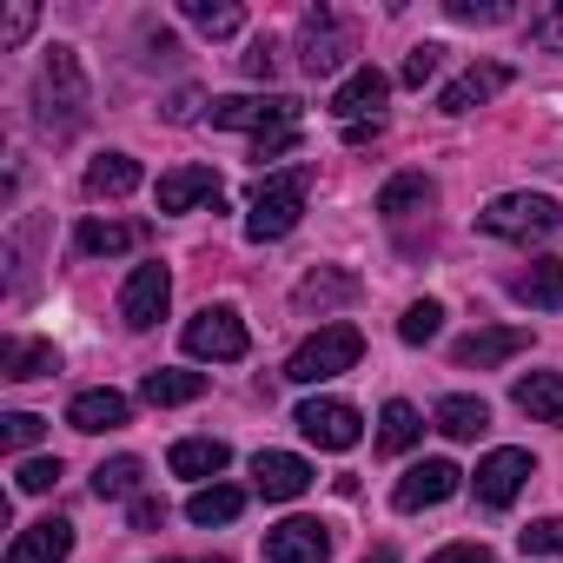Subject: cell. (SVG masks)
I'll use <instances>...</instances> for the list:
<instances>
[{"instance_id":"cell-1","label":"cell","mask_w":563,"mask_h":563,"mask_svg":"<svg viewBox=\"0 0 563 563\" xmlns=\"http://www.w3.org/2000/svg\"><path fill=\"white\" fill-rule=\"evenodd\" d=\"M306 199H312V166H292V173H272V179H258V192H252V212H245V239H252V245L286 239V232L306 219Z\"/></svg>"},{"instance_id":"cell-2","label":"cell","mask_w":563,"mask_h":563,"mask_svg":"<svg viewBox=\"0 0 563 563\" xmlns=\"http://www.w3.org/2000/svg\"><path fill=\"white\" fill-rule=\"evenodd\" d=\"M358 358H365V332L339 319V325H319V332L286 358V378H292V385H325V378L352 372Z\"/></svg>"},{"instance_id":"cell-3","label":"cell","mask_w":563,"mask_h":563,"mask_svg":"<svg viewBox=\"0 0 563 563\" xmlns=\"http://www.w3.org/2000/svg\"><path fill=\"white\" fill-rule=\"evenodd\" d=\"M477 225H484L490 239H543V232L563 225V206H556L550 192H497V199L477 212Z\"/></svg>"},{"instance_id":"cell-4","label":"cell","mask_w":563,"mask_h":563,"mask_svg":"<svg viewBox=\"0 0 563 563\" xmlns=\"http://www.w3.org/2000/svg\"><path fill=\"white\" fill-rule=\"evenodd\" d=\"M352 54H358V27H352V21H339L332 8L306 14V27H299V67H306L312 80L339 74V67H345Z\"/></svg>"},{"instance_id":"cell-5","label":"cell","mask_w":563,"mask_h":563,"mask_svg":"<svg viewBox=\"0 0 563 563\" xmlns=\"http://www.w3.org/2000/svg\"><path fill=\"white\" fill-rule=\"evenodd\" d=\"M212 126H232V133H278V126H299V100L292 93H232V100H212L206 107Z\"/></svg>"},{"instance_id":"cell-6","label":"cell","mask_w":563,"mask_h":563,"mask_svg":"<svg viewBox=\"0 0 563 563\" xmlns=\"http://www.w3.org/2000/svg\"><path fill=\"white\" fill-rule=\"evenodd\" d=\"M34 100H41V126H47V133H54V113H60V126H74V120H80L87 80H80V60H74V47H54V54H47Z\"/></svg>"},{"instance_id":"cell-7","label":"cell","mask_w":563,"mask_h":563,"mask_svg":"<svg viewBox=\"0 0 563 563\" xmlns=\"http://www.w3.org/2000/svg\"><path fill=\"white\" fill-rule=\"evenodd\" d=\"M179 345L192 352V358H212V365H232V358H245V319L232 312V306H206L199 319H186V332H179Z\"/></svg>"},{"instance_id":"cell-8","label":"cell","mask_w":563,"mask_h":563,"mask_svg":"<svg viewBox=\"0 0 563 563\" xmlns=\"http://www.w3.org/2000/svg\"><path fill=\"white\" fill-rule=\"evenodd\" d=\"M292 424H299V431H306V438H312L319 451H352V444H358V424H365V418H358V411H352L345 398H306V405L292 411Z\"/></svg>"},{"instance_id":"cell-9","label":"cell","mask_w":563,"mask_h":563,"mask_svg":"<svg viewBox=\"0 0 563 563\" xmlns=\"http://www.w3.org/2000/svg\"><path fill=\"white\" fill-rule=\"evenodd\" d=\"M530 477H537V457H530V451H517V444H497V451L477 464V477H471V484H477V504L504 510Z\"/></svg>"},{"instance_id":"cell-10","label":"cell","mask_w":563,"mask_h":563,"mask_svg":"<svg viewBox=\"0 0 563 563\" xmlns=\"http://www.w3.org/2000/svg\"><path fill=\"white\" fill-rule=\"evenodd\" d=\"M166 299H173V272H166L159 258H153V265H133L126 292H120V319H126L133 332H153L159 312H166Z\"/></svg>"},{"instance_id":"cell-11","label":"cell","mask_w":563,"mask_h":563,"mask_svg":"<svg viewBox=\"0 0 563 563\" xmlns=\"http://www.w3.org/2000/svg\"><path fill=\"white\" fill-rule=\"evenodd\" d=\"M332 556V530L319 517H286L265 530V563H325Z\"/></svg>"},{"instance_id":"cell-12","label":"cell","mask_w":563,"mask_h":563,"mask_svg":"<svg viewBox=\"0 0 563 563\" xmlns=\"http://www.w3.org/2000/svg\"><path fill=\"white\" fill-rule=\"evenodd\" d=\"M457 484H464V471H457L451 457H424V464H411V471L398 477L391 504H398V510H431V504L457 497Z\"/></svg>"},{"instance_id":"cell-13","label":"cell","mask_w":563,"mask_h":563,"mask_svg":"<svg viewBox=\"0 0 563 563\" xmlns=\"http://www.w3.org/2000/svg\"><path fill=\"white\" fill-rule=\"evenodd\" d=\"M252 484H258V497H272V504H292V497L312 490V464L292 457V451H258V457H252Z\"/></svg>"},{"instance_id":"cell-14","label":"cell","mask_w":563,"mask_h":563,"mask_svg":"<svg viewBox=\"0 0 563 563\" xmlns=\"http://www.w3.org/2000/svg\"><path fill=\"white\" fill-rule=\"evenodd\" d=\"M385 93H391V80H385L378 67H352V80H339V93H332V113H339L345 126H365V120H378Z\"/></svg>"},{"instance_id":"cell-15","label":"cell","mask_w":563,"mask_h":563,"mask_svg":"<svg viewBox=\"0 0 563 563\" xmlns=\"http://www.w3.org/2000/svg\"><path fill=\"white\" fill-rule=\"evenodd\" d=\"M153 199H159V212H192L199 199L219 206V173L212 166H173V173H159Z\"/></svg>"},{"instance_id":"cell-16","label":"cell","mask_w":563,"mask_h":563,"mask_svg":"<svg viewBox=\"0 0 563 563\" xmlns=\"http://www.w3.org/2000/svg\"><path fill=\"white\" fill-rule=\"evenodd\" d=\"M523 345H530V332H523V325H484V332H471V339H457V352H451V358H457L464 372H471V365H477V372H490V365H504V358H517Z\"/></svg>"},{"instance_id":"cell-17","label":"cell","mask_w":563,"mask_h":563,"mask_svg":"<svg viewBox=\"0 0 563 563\" xmlns=\"http://www.w3.org/2000/svg\"><path fill=\"white\" fill-rule=\"evenodd\" d=\"M74 550V523L67 517H47V523H27L8 550V563H67Z\"/></svg>"},{"instance_id":"cell-18","label":"cell","mask_w":563,"mask_h":563,"mask_svg":"<svg viewBox=\"0 0 563 563\" xmlns=\"http://www.w3.org/2000/svg\"><path fill=\"white\" fill-rule=\"evenodd\" d=\"M497 87H510V67H497V60H484V67H471V74H457L444 93H438V113H471V107H484Z\"/></svg>"},{"instance_id":"cell-19","label":"cell","mask_w":563,"mask_h":563,"mask_svg":"<svg viewBox=\"0 0 563 563\" xmlns=\"http://www.w3.org/2000/svg\"><path fill=\"white\" fill-rule=\"evenodd\" d=\"M510 292L537 312H563V258H530L517 278H510Z\"/></svg>"},{"instance_id":"cell-20","label":"cell","mask_w":563,"mask_h":563,"mask_svg":"<svg viewBox=\"0 0 563 563\" xmlns=\"http://www.w3.org/2000/svg\"><path fill=\"white\" fill-rule=\"evenodd\" d=\"M54 372H60V352L47 339H8L0 345V378L27 385V378H54Z\"/></svg>"},{"instance_id":"cell-21","label":"cell","mask_w":563,"mask_h":563,"mask_svg":"<svg viewBox=\"0 0 563 563\" xmlns=\"http://www.w3.org/2000/svg\"><path fill=\"white\" fill-rule=\"evenodd\" d=\"M431 199H438V186H431L424 173H398V179H385L378 212H385V225H405V219H418Z\"/></svg>"},{"instance_id":"cell-22","label":"cell","mask_w":563,"mask_h":563,"mask_svg":"<svg viewBox=\"0 0 563 563\" xmlns=\"http://www.w3.org/2000/svg\"><path fill=\"white\" fill-rule=\"evenodd\" d=\"M126 411H133V405H126L120 391H107V385H100V391H80V398L67 405V424H74V431H120V424H126Z\"/></svg>"},{"instance_id":"cell-23","label":"cell","mask_w":563,"mask_h":563,"mask_svg":"<svg viewBox=\"0 0 563 563\" xmlns=\"http://www.w3.org/2000/svg\"><path fill=\"white\" fill-rule=\"evenodd\" d=\"M517 411H530L537 424H563V372H530L517 378Z\"/></svg>"},{"instance_id":"cell-24","label":"cell","mask_w":563,"mask_h":563,"mask_svg":"<svg viewBox=\"0 0 563 563\" xmlns=\"http://www.w3.org/2000/svg\"><path fill=\"white\" fill-rule=\"evenodd\" d=\"M352 299H358V278L339 272V265H319L299 286V312H332V306H352Z\"/></svg>"},{"instance_id":"cell-25","label":"cell","mask_w":563,"mask_h":563,"mask_svg":"<svg viewBox=\"0 0 563 563\" xmlns=\"http://www.w3.org/2000/svg\"><path fill=\"white\" fill-rule=\"evenodd\" d=\"M166 464H173V477H219L232 464V451H225V438H179Z\"/></svg>"},{"instance_id":"cell-26","label":"cell","mask_w":563,"mask_h":563,"mask_svg":"<svg viewBox=\"0 0 563 563\" xmlns=\"http://www.w3.org/2000/svg\"><path fill=\"white\" fill-rule=\"evenodd\" d=\"M133 186H140V159H126V153H100L87 166V192L93 199H126Z\"/></svg>"},{"instance_id":"cell-27","label":"cell","mask_w":563,"mask_h":563,"mask_svg":"<svg viewBox=\"0 0 563 563\" xmlns=\"http://www.w3.org/2000/svg\"><path fill=\"white\" fill-rule=\"evenodd\" d=\"M146 239V225H120V219H87L80 232H74V245L87 252V258H113V252H126V245H140Z\"/></svg>"},{"instance_id":"cell-28","label":"cell","mask_w":563,"mask_h":563,"mask_svg":"<svg viewBox=\"0 0 563 563\" xmlns=\"http://www.w3.org/2000/svg\"><path fill=\"white\" fill-rule=\"evenodd\" d=\"M431 424H438L444 438H477V431L490 424V405H484V398H464V391H451V398H438Z\"/></svg>"},{"instance_id":"cell-29","label":"cell","mask_w":563,"mask_h":563,"mask_svg":"<svg viewBox=\"0 0 563 563\" xmlns=\"http://www.w3.org/2000/svg\"><path fill=\"white\" fill-rule=\"evenodd\" d=\"M140 398L146 405H192V398H206V372H146Z\"/></svg>"},{"instance_id":"cell-30","label":"cell","mask_w":563,"mask_h":563,"mask_svg":"<svg viewBox=\"0 0 563 563\" xmlns=\"http://www.w3.org/2000/svg\"><path fill=\"white\" fill-rule=\"evenodd\" d=\"M239 510H245V490H232V484H206V490H192V497H186V517H192L199 530L232 523Z\"/></svg>"},{"instance_id":"cell-31","label":"cell","mask_w":563,"mask_h":563,"mask_svg":"<svg viewBox=\"0 0 563 563\" xmlns=\"http://www.w3.org/2000/svg\"><path fill=\"white\" fill-rule=\"evenodd\" d=\"M424 438V418L405 405V398H391L385 411H378V451H411Z\"/></svg>"},{"instance_id":"cell-32","label":"cell","mask_w":563,"mask_h":563,"mask_svg":"<svg viewBox=\"0 0 563 563\" xmlns=\"http://www.w3.org/2000/svg\"><path fill=\"white\" fill-rule=\"evenodd\" d=\"M140 477H146V464H140V457H107V464L93 471V497H146V490H140Z\"/></svg>"},{"instance_id":"cell-33","label":"cell","mask_w":563,"mask_h":563,"mask_svg":"<svg viewBox=\"0 0 563 563\" xmlns=\"http://www.w3.org/2000/svg\"><path fill=\"white\" fill-rule=\"evenodd\" d=\"M186 21H192L199 34H212V41H225V34L245 27V14L232 8V0H186Z\"/></svg>"},{"instance_id":"cell-34","label":"cell","mask_w":563,"mask_h":563,"mask_svg":"<svg viewBox=\"0 0 563 563\" xmlns=\"http://www.w3.org/2000/svg\"><path fill=\"white\" fill-rule=\"evenodd\" d=\"M438 325H444V306H438V299H418V306H405L398 339H405V345H431V339H438Z\"/></svg>"},{"instance_id":"cell-35","label":"cell","mask_w":563,"mask_h":563,"mask_svg":"<svg viewBox=\"0 0 563 563\" xmlns=\"http://www.w3.org/2000/svg\"><path fill=\"white\" fill-rule=\"evenodd\" d=\"M517 543H523V556H563V517H537V523H523Z\"/></svg>"},{"instance_id":"cell-36","label":"cell","mask_w":563,"mask_h":563,"mask_svg":"<svg viewBox=\"0 0 563 563\" xmlns=\"http://www.w3.org/2000/svg\"><path fill=\"white\" fill-rule=\"evenodd\" d=\"M60 484V457H27L21 471H14V490H27V497H41V490H54Z\"/></svg>"},{"instance_id":"cell-37","label":"cell","mask_w":563,"mask_h":563,"mask_svg":"<svg viewBox=\"0 0 563 563\" xmlns=\"http://www.w3.org/2000/svg\"><path fill=\"white\" fill-rule=\"evenodd\" d=\"M41 431H47V418H34V411H8V418H0V438H8V451L41 444Z\"/></svg>"},{"instance_id":"cell-38","label":"cell","mask_w":563,"mask_h":563,"mask_svg":"<svg viewBox=\"0 0 563 563\" xmlns=\"http://www.w3.org/2000/svg\"><path fill=\"white\" fill-rule=\"evenodd\" d=\"M438 67H444V47H438V41H424V47H411V54H405V74H398V80H405V87H424Z\"/></svg>"},{"instance_id":"cell-39","label":"cell","mask_w":563,"mask_h":563,"mask_svg":"<svg viewBox=\"0 0 563 563\" xmlns=\"http://www.w3.org/2000/svg\"><path fill=\"white\" fill-rule=\"evenodd\" d=\"M530 47L563 54V8H550V14H537V21H530Z\"/></svg>"},{"instance_id":"cell-40","label":"cell","mask_w":563,"mask_h":563,"mask_svg":"<svg viewBox=\"0 0 563 563\" xmlns=\"http://www.w3.org/2000/svg\"><path fill=\"white\" fill-rule=\"evenodd\" d=\"M444 14L464 21V27H497V21H510V8H477V0H451Z\"/></svg>"},{"instance_id":"cell-41","label":"cell","mask_w":563,"mask_h":563,"mask_svg":"<svg viewBox=\"0 0 563 563\" xmlns=\"http://www.w3.org/2000/svg\"><path fill=\"white\" fill-rule=\"evenodd\" d=\"M27 34H34V8L21 0V8H8V14H0V47H21Z\"/></svg>"},{"instance_id":"cell-42","label":"cell","mask_w":563,"mask_h":563,"mask_svg":"<svg viewBox=\"0 0 563 563\" xmlns=\"http://www.w3.org/2000/svg\"><path fill=\"white\" fill-rule=\"evenodd\" d=\"M292 146H299V126H278V133H258L252 159H278V153H292Z\"/></svg>"},{"instance_id":"cell-43","label":"cell","mask_w":563,"mask_h":563,"mask_svg":"<svg viewBox=\"0 0 563 563\" xmlns=\"http://www.w3.org/2000/svg\"><path fill=\"white\" fill-rule=\"evenodd\" d=\"M272 67H278V47H272V41H252V47H245V74H252V80H272Z\"/></svg>"},{"instance_id":"cell-44","label":"cell","mask_w":563,"mask_h":563,"mask_svg":"<svg viewBox=\"0 0 563 563\" xmlns=\"http://www.w3.org/2000/svg\"><path fill=\"white\" fill-rule=\"evenodd\" d=\"M166 523V504L159 497H133V530H159Z\"/></svg>"},{"instance_id":"cell-45","label":"cell","mask_w":563,"mask_h":563,"mask_svg":"<svg viewBox=\"0 0 563 563\" xmlns=\"http://www.w3.org/2000/svg\"><path fill=\"white\" fill-rule=\"evenodd\" d=\"M431 563H490V550H484V543H444Z\"/></svg>"},{"instance_id":"cell-46","label":"cell","mask_w":563,"mask_h":563,"mask_svg":"<svg viewBox=\"0 0 563 563\" xmlns=\"http://www.w3.org/2000/svg\"><path fill=\"white\" fill-rule=\"evenodd\" d=\"M199 113V93L186 87V93H173V107H166V120H192Z\"/></svg>"},{"instance_id":"cell-47","label":"cell","mask_w":563,"mask_h":563,"mask_svg":"<svg viewBox=\"0 0 563 563\" xmlns=\"http://www.w3.org/2000/svg\"><path fill=\"white\" fill-rule=\"evenodd\" d=\"M358 563H398V550H391V543H378V550H372V556H358Z\"/></svg>"},{"instance_id":"cell-48","label":"cell","mask_w":563,"mask_h":563,"mask_svg":"<svg viewBox=\"0 0 563 563\" xmlns=\"http://www.w3.org/2000/svg\"><path fill=\"white\" fill-rule=\"evenodd\" d=\"M199 563H225V556H199Z\"/></svg>"}]
</instances>
